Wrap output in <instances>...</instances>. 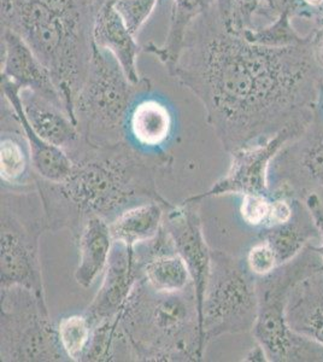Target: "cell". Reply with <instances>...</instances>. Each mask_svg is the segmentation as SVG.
<instances>
[{"label": "cell", "mask_w": 323, "mask_h": 362, "mask_svg": "<svg viewBox=\"0 0 323 362\" xmlns=\"http://www.w3.org/2000/svg\"><path fill=\"white\" fill-rule=\"evenodd\" d=\"M169 75L199 99L228 153L311 124L315 88L292 74L280 49L228 30L217 6L189 27Z\"/></svg>", "instance_id": "6da1fadb"}, {"label": "cell", "mask_w": 323, "mask_h": 362, "mask_svg": "<svg viewBox=\"0 0 323 362\" xmlns=\"http://www.w3.org/2000/svg\"><path fill=\"white\" fill-rule=\"evenodd\" d=\"M70 158L73 169L63 182H49L34 174L49 230L69 228L76 237L82 225L93 216L110 223L140 203L170 204L155 184V169L165 165L167 158H148L126 141L93 146L86 140Z\"/></svg>", "instance_id": "7a4b0ae2"}, {"label": "cell", "mask_w": 323, "mask_h": 362, "mask_svg": "<svg viewBox=\"0 0 323 362\" xmlns=\"http://www.w3.org/2000/svg\"><path fill=\"white\" fill-rule=\"evenodd\" d=\"M99 8L98 0H1V28L20 35L49 70L75 124Z\"/></svg>", "instance_id": "3957f363"}, {"label": "cell", "mask_w": 323, "mask_h": 362, "mask_svg": "<svg viewBox=\"0 0 323 362\" xmlns=\"http://www.w3.org/2000/svg\"><path fill=\"white\" fill-rule=\"evenodd\" d=\"M133 361H201V325L193 284L155 291L140 276L119 314Z\"/></svg>", "instance_id": "277c9868"}, {"label": "cell", "mask_w": 323, "mask_h": 362, "mask_svg": "<svg viewBox=\"0 0 323 362\" xmlns=\"http://www.w3.org/2000/svg\"><path fill=\"white\" fill-rule=\"evenodd\" d=\"M322 269V256L316 244H310L269 274L256 278L257 317L251 332L263 346L268 361L323 362L322 344L295 332L286 317L287 302L293 288Z\"/></svg>", "instance_id": "5b68a950"}, {"label": "cell", "mask_w": 323, "mask_h": 362, "mask_svg": "<svg viewBox=\"0 0 323 362\" xmlns=\"http://www.w3.org/2000/svg\"><path fill=\"white\" fill-rule=\"evenodd\" d=\"M151 87L148 78L133 83L110 52L95 45L86 80L75 102V119L82 138L93 146L126 141L133 104Z\"/></svg>", "instance_id": "8992f818"}, {"label": "cell", "mask_w": 323, "mask_h": 362, "mask_svg": "<svg viewBox=\"0 0 323 362\" xmlns=\"http://www.w3.org/2000/svg\"><path fill=\"white\" fill-rule=\"evenodd\" d=\"M0 288L22 286L46 302L40 238L49 230L37 189H5L1 192Z\"/></svg>", "instance_id": "52a82bcc"}, {"label": "cell", "mask_w": 323, "mask_h": 362, "mask_svg": "<svg viewBox=\"0 0 323 362\" xmlns=\"http://www.w3.org/2000/svg\"><path fill=\"white\" fill-rule=\"evenodd\" d=\"M257 317L256 276L246 261L213 250L209 280L199 315L201 349L228 334L252 331Z\"/></svg>", "instance_id": "ba28073f"}, {"label": "cell", "mask_w": 323, "mask_h": 362, "mask_svg": "<svg viewBox=\"0 0 323 362\" xmlns=\"http://www.w3.org/2000/svg\"><path fill=\"white\" fill-rule=\"evenodd\" d=\"M0 358L4 362L69 361L47 302L22 286L0 288Z\"/></svg>", "instance_id": "9c48e42d"}, {"label": "cell", "mask_w": 323, "mask_h": 362, "mask_svg": "<svg viewBox=\"0 0 323 362\" xmlns=\"http://www.w3.org/2000/svg\"><path fill=\"white\" fill-rule=\"evenodd\" d=\"M269 197L302 199L323 189V129L307 126L290 139L271 160Z\"/></svg>", "instance_id": "30bf717a"}, {"label": "cell", "mask_w": 323, "mask_h": 362, "mask_svg": "<svg viewBox=\"0 0 323 362\" xmlns=\"http://www.w3.org/2000/svg\"><path fill=\"white\" fill-rule=\"evenodd\" d=\"M303 132L285 131L268 140L266 143L237 148L230 155V165L223 177L217 180L208 191L187 198L189 201L201 202L205 198L221 196H245L261 194L269 196V174L271 160H274L280 148L290 139Z\"/></svg>", "instance_id": "8fae6325"}, {"label": "cell", "mask_w": 323, "mask_h": 362, "mask_svg": "<svg viewBox=\"0 0 323 362\" xmlns=\"http://www.w3.org/2000/svg\"><path fill=\"white\" fill-rule=\"evenodd\" d=\"M163 227L172 239L176 252L184 259L192 278L201 315L205 288L211 269V252L205 240L201 218V202L184 199L165 211Z\"/></svg>", "instance_id": "7c38bea8"}, {"label": "cell", "mask_w": 323, "mask_h": 362, "mask_svg": "<svg viewBox=\"0 0 323 362\" xmlns=\"http://www.w3.org/2000/svg\"><path fill=\"white\" fill-rule=\"evenodd\" d=\"M140 276L141 272L135 247L114 242L102 285L85 312L93 329L102 321L119 315Z\"/></svg>", "instance_id": "4fadbf2b"}, {"label": "cell", "mask_w": 323, "mask_h": 362, "mask_svg": "<svg viewBox=\"0 0 323 362\" xmlns=\"http://www.w3.org/2000/svg\"><path fill=\"white\" fill-rule=\"evenodd\" d=\"M1 78L13 81L20 90H33L66 110L49 70L20 35L4 28H1Z\"/></svg>", "instance_id": "5bb4252c"}, {"label": "cell", "mask_w": 323, "mask_h": 362, "mask_svg": "<svg viewBox=\"0 0 323 362\" xmlns=\"http://www.w3.org/2000/svg\"><path fill=\"white\" fill-rule=\"evenodd\" d=\"M145 281L160 293H179L193 284L189 268L162 227L158 235L135 247Z\"/></svg>", "instance_id": "9a60e30c"}, {"label": "cell", "mask_w": 323, "mask_h": 362, "mask_svg": "<svg viewBox=\"0 0 323 362\" xmlns=\"http://www.w3.org/2000/svg\"><path fill=\"white\" fill-rule=\"evenodd\" d=\"M20 88L6 78H1V95L13 107L20 129L28 144L34 174L49 182H63L73 169V160L61 148L51 145L37 136L25 117L20 97Z\"/></svg>", "instance_id": "2e32d148"}, {"label": "cell", "mask_w": 323, "mask_h": 362, "mask_svg": "<svg viewBox=\"0 0 323 362\" xmlns=\"http://www.w3.org/2000/svg\"><path fill=\"white\" fill-rule=\"evenodd\" d=\"M20 97L25 117L37 136L69 156L78 153L85 139L63 107L33 90H20Z\"/></svg>", "instance_id": "e0dca14e"}, {"label": "cell", "mask_w": 323, "mask_h": 362, "mask_svg": "<svg viewBox=\"0 0 323 362\" xmlns=\"http://www.w3.org/2000/svg\"><path fill=\"white\" fill-rule=\"evenodd\" d=\"M93 42L99 49L110 52L126 71L133 83H141L145 78L138 69V57L143 47L136 42L114 3L102 5L95 15Z\"/></svg>", "instance_id": "ac0fdd59"}, {"label": "cell", "mask_w": 323, "mask_h": 362, "mask_svg": "<svg viewBox=\"0 0 323 362\" xmlns=\"http://www.w3.org/2000/svg\"><path fill=\"white\" fill-rule=\"evenodd\" d=\"M78 249V264L75 280L81 288H88L107 268L114 237L105 218L93 216L86 220L75 237Z\"/></svg>", "instance_id": "d6986e66"}, {"label": "cell", "mask_w": 323, "mask_h": 362, "mask_svg": "<svg viewBox=\"0 0 323 362\" xmlns=\"http://www.w3.org/2000/svg\"><path fill=\"white\" fill-rule=\"evenodd\" d=\"M258 237L274 250L278 264H285L307 245L319 244L321 240L310 210L302 199H295V214L290 220L275 226L262 227Z\"/></svg>", "instance_id": "ffe728a7"}, {"label": "cell", "mask_w": 323, "mask_h": 362, "mask_svg": "<svg viewBox=\"0 0 323 362\" xmlns=\"http://www.w3.org/2000/svg\"><path fill=\"white\" fill-rule=\"evenodd\" d=\"M286 317L295 332L323 346V269L295 285L287 302Z\"/></svg>", "instance_id": "44dd1931"}, {"label": "cell", "mask_w": 323, "mask_h": 362, "mask_svg": "<svg viewBox=\"0 0 323 362\" xmlns=\"http://www.w3.org/2000/svg\"><path fill=\"white\" fill-rule=\"evenodd\" d=\"M217 6V0H172L168 33L160 45L148 42L143 51L158 59L169 74L175 69L184 37L196 18Z\"/></svg>", "instance_id": "7402d4cb"}, {"label": "cell", "mask_w": 323, "mask_h": 362, "mask_svg": "<svg viewBox=\"0 0 323 362\" xmlns=\"http://www.w3.org/2000/svg\"><path fill=\"white\" fill-rule=\"evenodd\" d=\"M174 204L158 201L140 203L122 211L110 223L114 242L136 247L155 238L163 227L165 211Z\"/></svg>", "instance_id": "603a6c76"}, {"label": "cell", "mask_w": 323, "mask_h": 362, "mask_svg": "<svg viewBox=\"0 0 323 362\" xmlns=\"http://www.w3.org/2000/svg\"><path fill=\"white\" fill-rule=\"evenodd\" d=\"M0 177L5 189H37L32 160L25 134L1 126Z\"/></svg>", "instance_id": "cb8c5ba5"}, {"label": "cell", "mask_w": 323, "mask_h": 362, "mask_svg": "<svg viewBox=\"0 0 323 362\" xmlns=\"http://www.w3.org/2000/svg\"><path fill=\"white\" fill-rule=\"evenodd\" d=\"M127 126L136 143L155 148L163 144L170 136L172 116L160 100L143 99L131 109Z\"/></svg>", "instance_id": "d4e9b609"}, {"label": "cell", "mask_w": 323, "mask_h": 362, "mask_svg": "<svg viewBox=\"0 0 323 362\" xmlns=\"http://www.w3.org/2000/svg\"><path fill=\"white\" fill-rule=\"evenodd\" d=\"M57 331L61 348L69 361L82 362L93 332V326L86 314L61 317Z\"/></svg>", "instance_id": "484cf974"}, {"label": "cell", "mask_w": 323, "mask_h": 362, "mask_svg": "<svg viewBox=\"0 0 323 362\" xmlns=\"http://www.w3.org/2000/svg\"><path fill=\"white\" fill-rule=\"evenodd\" d=\"M158 0H116L114 5L131 33L138 37L151 16Z\"/></svg>", "instance_id": "4316f807"}, {"label": "cell", "mask_w": 323, "mask_h": 362, "mask_svg": "<svg viewBox=\"0 0 323 362\" xmlns=\"http://www.w3.org/2000/svg\"><path fill=\"white\" fill-rule=\"evenodd\" d=\"M269 196L261 194H249L242 196V204H240V216L242 221L252 227L264 226L266 218L270 211Z\"/></svg>", "instance_id": "83f0119b"}, {"label": "cell", "mask_w": 323, "mask_h": 362, "mask_svg": "<svg viewBox=\"0 0 323 362\" xmlns=\"http://www.w3.org/2000/svg\"><path fill=\"white\" fill-rule=\"evenodd\" d=\"M246 266L249 271L257 276H266L278 267V257L269 244L259 239L254 247H249L246 255Z\"/></svg>", "instance_id": "f1b7e54d"}, {"label": "cell", "mask_w": 323, "mask_h": 362, "mask_svg": "<svg viewBox=\"0 0 323 362\" xmlns=\"http://www.w3.org/2000/svg\"><path fill=\"white\" fill-rule=\"evenodd\" d=\"M263 1L264 0H233L232 17L225 25L227 29L233 33L242 34L246 29L251 28Z\"/></svg>", "instance_id": "f546056e"}, {"label": "cell", "mask_w": 323, "mask_h": 362, "mask_svg": "<svg viewBox=\"0 0 323 362\" xmlns=\"http://www.w3.org/2000/svg\"><path fill=\"white\" fill-rule=\"evenodd\" d=\"M304 202L310 210L316 226L319 228L321 240H319V244L316 245V249H317L323 259V189L317 194H310L309 197L304 199Z\"/></svg>", "instance_id": "4dcf8cb0"}, {"label": "cell", "mask_w": 323, "mask_h": 362, "mask_svg": "<svg viewBox=\"0 0 323 362\" xmlns=\"http://www.w3.org/2000/svg\"><path fill=\"white\" fill-rule=\"evenodd\" d=\"M290 0H264L257 15H278L283 13ZM256 15V16H257Z\"/></svg>", "instance_id": "1f68e13d"}, {"label": "cell", "mask_w": 323, "mask_h": 362, "mask_svg": "<svg viewBox=\"0 0 323 362\" xmlns=\"http://www.w3.org/2000/svg\"><path fill=\"white\" fill-rule=\"evenodd\" d=\"M242 361L266 362L268 361V358H266V351L263 349V346L261 344H258L257 341H256V346H252L247 351V354L244 356Z\"/></svg>", "instance_id": "d6a6232c"}, {"label": "cell", "mask_w": 323, "mask_h": 362, "mask_svg": "<svg viewBox=\"0 0 323 362\" xmlns=\"http://www.w3.org/2000/svg\"><path fill=\"white\" fill-rule=\"evenodd\" d=\"M217 10L225 25H228L233 10V0H217Z\"/></svg>", "instance_id": "836d02e7"}, {"label": "cell", "mask_w": 323, "mask_h": 362, "mask_svg": "<svg viewBox=\"0 0 323 362\" xmlns=\"http://www.w3.org/2000/svg\"><path fill=\"white\" fill-rule=\"evenodd\" d=\"M305 1L311 5H319L322 3L323 0H305Z\"/></svg>", "instance_id": "e575fe53"}, {"label": "cell", "mask_w": 323, "mask_h": 362, "mask_svg": "<svg viewBox=\"0 0 323 362\" xmlns=\"http://www.w3.org/2000/svg\"><path fill=\"white\" fill-rule=\"evenodd\" d=\"M116 0H98L99 5L102 6V5L107 4V3H114Z\"/></svg>", "instance_id": "d590c367"}]
</instances>
